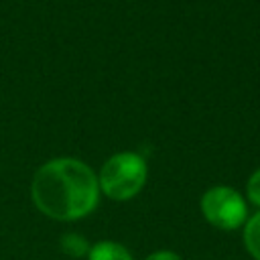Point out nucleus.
<instances>
[{
    "instance_id": "obj_3",
    "label": "nucleus",
    "mask_w": 260,
    "mask_h": 260,
    "mask_svg": "<svg viewBox=\"0 0 260 260\" xmlns=\"http://www.w3.org/2000/svg\"><path fill=\"white\" fill-rule=\"evenodd\" d=\"M201 211L205 219L219 230H236L246 221L248 215L242 195L225 185H217L205 191L201 197Z\"/></svg>"
},
{
    "instance_id": "obj_1",
    "label": "nucleus",
    "mask_w": 260,
    "mask_h": 260,
    "mask_svg": "<svg viewBox=\"0 0 260 260\" xmlns=\"http://www.w3.org/2000/svg\"><path fill=\"white\" fill-rule=\"evenodd\" d=\"M32 201L49 217L71 221L87 215L100 197L93 171L75 158L45 162L32 179Z\"/></svg>"
},
{
    "instance_id": "obj_4",
    "label": "nucleus",
    "mask_w": 260,
    "mask_h": 260,
    "mask_svg": "<svg viewBox=\"0 0 260 260\" xmlns=\"http://www.w3.org/2000/svg\"><path fill=\"white\" fill-rule=\"evenodd\" d=\"M89 260H132L130 252L116 242H98L89 248Z\"/></svg>"
},
{
    "instance_id": "obj_8",
    "label": "nucleus",
    "mask_w": 260,
    "mask_h": 260,
    "mask_svg": "<svg viewBox=\"0 0 260 260\" xmlns=\"http://www.w3.org/2000/svg\"><path fill=\"white\" fill-rule=\"evenodd\" d=\"M146 260H181L175 252H169V250H160V252H154L150 254Z\"/></svg>"
},
{
    "instance_id": "obj_7",
    "label": "nucleus",
    "mask_w": 260,
    "mask_h": 260,
    "mask_svg": "<svg viewBox=\"0 0 260 260\" xmlns=\"http://www.w3.org/2000/svg\"><path fill=\"white\" fill-rule=\"evenodd\" d=\"M248 197H250V201L254 205L260 207V169L254 171V175L248 181Z\"/></svg>"
},
{
    "instance_id": "obj_5",
    "label": "nucleus",
    "mask_w": 260,
    "mask_h": 260,
    "mask_svg": "<svg viewBox=\"0 0 260 260\" xmlns=\"http://www.w3.org/2000/svg\"><path fill=\"white\" fill-rule=\"evenodd\" d=\"M244 242L248 252L260 260V211L254 213L248 221H246V230H244Z\"/></svg>"
},
{
    "instance_id": "obj_2",
    "label": "nucleus",
    "mask_w": 260,
    "mask_h": 260,
    "mask_svg": "<svg viewBox=\"0 0 260 260\" xmlns=\"http://www.w3.org/2000/svg\"><path fill=\"white\" fill-rule=\"evenodd\" d=\"M146 181V162L136 152H118L110 156L102 171L98 185L114 201H126L134 197Z\"/></svg>"
},
{
    "instance_id": "obj_6",
    "label": "nucleus",
    "mask_w": 260,
    "mask_h": 260,
    "mask_svg": "<svg viewBox=\"0 0 260 260\" xmlns=\"http://www.w3.org/2000/svg\"><path fill=\"white\" fill-rule=\"evenodd\" d=\"M61 248L67 256H73V258H79V256H85L89 252V244L83 236L79 234H65L63 240H61Z\"/></svg>"
}]
</instances>
